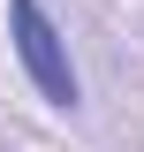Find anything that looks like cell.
I'll use <instances>...</instances> for the list:
<instances>
[{
  "instance_id": "1",
  "label": "cell",
  "mask_w": 144,
  "mask_h": 152,
  "mask_svg": "<svg viewBox=\"0 0 144 152\" xmlns=\"http://www.w3.org/2000/svg\"><path fill=\"white\" fill-rule=\"evenodd\" d=\"M8 38H15V61L23 76L38 84V99L61 114L84 107V84H76V61H68V38H61V23L46 15V0H8Z\"/></svg>"
}]
</instances>
